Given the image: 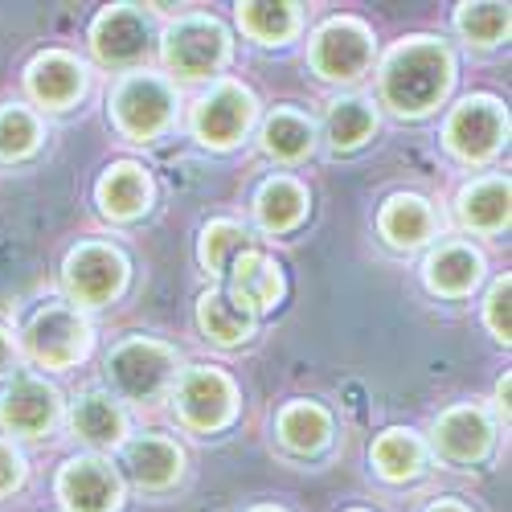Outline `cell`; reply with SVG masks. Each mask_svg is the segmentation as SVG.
Segmentation results:
<instances>
[{"label":"cell","mask_w":512,"mask_h":512,"mask_svg":"<svg viewBox=\"0 0 512 512\" xmlns=\"http://www.w3.org/2000/svg\"><path fill=\"white\" fill-rule=\"evenodd\" d=\"M455 82V58L439 37H406L381 62V99L398 115H426Z\"/></svg>","instance_id":"6da1fadb"},{"label":"cell","mask_w":512,"mask_h":512,"mask_svg":"<svg viewBox=\"0 0 512 512\" xmlns=\"http://www.w3.org/2000/svg\"><path fill=\"white\" fill-rule=\"evenodd\" d=\"M177 377V353L148 336H132L107 357V381L119 398L152 402L160 398Z\"/></svg>","instance_id":"7a4b0ae2"},{"label":"cell","mask_w":512,"mask_h":512,"mask_svg":"<svg viewBox=\"0 0 512 512\" xmlns=\"http://www.w3.org/2000/svg\"><path fill=\"white\" fill-rule=\"evenodd\" d=\"M25 353L46 369H70L91 353V324L74 308L46 304L25 324Z\"/></svg>","instance_id":"3957f363"},{"label":"cell","mask_w":512,"mask_h":512,"mask_svg":"<svg viewBox=\"0 0 512 512\" xmlns=\"http://www.w3.org/2000/svg\"><path fill=\"white\" fill-rule=\"evenodd\" d=\"M308 58L324 82H353L373 66V33L353 17H332L316 29Z\"/></svg>","instance_id":"277c9868"},{"label":"cell","mask_w":512,"mask_h":512,"mask_svg":"<svg viewBox=\"0 0 512 512\" xmlns=\"http://www.w3.org/2000/svg\"><path fill=\"white\" fill-rule=\"evenodd\" d=\"M62 283L70 291V300L87 308H103L127 287V259L107 242H82L66 254Z\"/></svg>","instance_id":"5b68a950"},{"label":"cell","mask_w":512,"mask_h":512,"mask_svg":"<svg viewBox=\"0 0 512 512\" xmlns=\"http://www.w3.org/2000/svg\"><path fill=\"white\" fill-rule=\"evenodd\" d=\"M230 54V33L213 17H185L164 33V66L177 78L218 74Z\"/></svg>","instance_id":"8992f818"},{"label":"cell","mask_w":512,"mask_h":512,"mask_svg":"<svg viewBox=\"0 0 512 512\" xmlns=\"http://www.w3.org/2000/svg\"><path fill=\"white\" fill-rule=\"evenodd\" d=\"M111 111H115V123H119L123 136H132V140H156L160 132H168V123H173L177 99H173V91H168L164 78L132 74V78H123L119 87H115Z\"/></svg>","instance_id":"52a82bcc"},{"label":"cell","mask_w":512,"mask_h":512,"mask_svg":"<svg viewBox=\"0 0 512 512\" xmlns=\"http://www.w3.org/2000/svg\"><path fill=\"white\" fill-rule=\"evenodd\" d=\"M504 136H508V115H504V107L492 95L463 99L447 115V127H443L447 148L459 160H467V164H480V160L496 156L500 144H504Z\"/></svg>","instance_id":"ba28073f"},{"label":"cell","mask_w":512,"mask_h":512,"mask_svg":"<svg viewBox=\"0 0 512 512\" xmlns=\"http://www.w3.org/2000/svg\"><path fill=\"white\" fill-rule=\"evenodd\" d=\"M254 115H259V103L242 82H218L193 107V136L205 148H234L250 132Z\"/></svg>","instance_id":"9c48e42d"},{"label":"cell","mask_w":512,"mask_h":512,"mask_svg":"<svg viewBox=\"0 0 512 512\" xmlns=\"http://www.w3.org/2000/svg\"><path fill=\"white\" fill-rule=\"evenodd\" d=\"M177 410L193 431H222L238 410L234 381L218 369H205V365L185 369V377L177 381Z\"/></svg>","instance_id":"30bf717a"},{"label":"cell","mask_w":512,"mask_h":512,"mask_svg":"<svg viewBox=\"0 0 512 512\" xmlns=\"http://www.w3.org/2000/svg\"><path fill=\"white\" fill-rule=\"evenodd\" d=\"M91 50L103 66H136L152 50V21L136 5H111L91 25Z\"/></svg>","instance_id":"8fae6325"},{"label":"cell","mask_w":512,"mask_h":512,"mask_svg":"<svg viewBox=\"0 0 512 512\" xmlns=\"http://www.w3.org/2000/svg\"><path fill=\"white\" fill-rule=\"evenodd\" d=\"M58 500L66 512H115L123 500V480L107 459L78 455L58 472Z\"/></svg>","instance_id":"7c38bea8"},{"label":"cell","mask_w":512,"mask_h":512,"mask_svg":"<svg viewBox=\"0 0 512 512\" xmlns=\"http://www.w3.org/2000/svg\"><path fill=\"white\" fill-rule=\"evenodd\" d=\"M58 410H62L58 390L37 377H21L0 394V426H5L9 435H25V439L46 435L58 422Z\"/></svg>","instance_id":"4fadbf2b"},{"label":"cell","mask_w":512,"mask_h":512,"mask_svg":"<svg viewBox=\"0 0 512 512\" xmlns=\"http://www.w3.org/2000/svg\"><path fill=\"white\" fill-rule=\"evenodd\" d=\"M496 426L480 406H451L439 422H435V447L443 459L451 463H476L492 451Z\"/></svg>","instance_id":"5bb4252c"},{"label":"cell","mask_w":512,"mask_h":512,"mask_svg":"<svg viewBox=\"0 0 512 512\" xmlns=\"http://www.w3.org/2000/svg\"><path fill=\"white\" fill-rule=\"evenodd\" d=\"M25 87H29V95H33L41 107L62 111V107H70L82 91H87V70H82L78 58L62 54V50H50V54H37V58L29 62Z\"/></svg>","instance_id":"9a60e30c"},{"label":"cell","mask_w":512,"mask_h":512,"mask_svg":"<svg viewBox=\"0 0 512 512\" xmlns=\"http://www.w3.org/2000/svg\"><path fill=\"white\" fill-rule=\"evenodd\" d=\"M226 271H230V295L246 312H267L283 300V271L271 254L242 250Z\"/></svg>","instance_id":"2e32d148"},{"label":"cell","mask_w":512,"mask_h":512,"mask_svg":"<svg viewBox=\"0 0 512 512\" xmlns=\"http://www.w3.org/2000/svg\"><path fill=\"white\" fill-rule=\"evenodd\" d=\"M480 275H484V259H480V250H472L467 242H443L439 250L426 254V263H422L426 287L435 295H447V300L472 295Z\"/></svg>","instance_id":"e0dca14e"},{"label":"cell","mask_w":512,"mask_h":512,"mask_svg":"<svg viewBox=\"0 0 512 512\" xmlns=\"http://www.w3.org/2000/svg\"><path fill=\"white\" fill-rule=\"evenodd\" d=\"M123 467H127V476H132L140 488H173L185 472V455L173 439H164V435H140L127 443L123 451Z\"/></svg>","instance_id":"ac0fdd59"},{"label":"cell","mask_w":512,"mask_h":512,"mask_svg":"<svg viewBox=\"0 0 512 512\" xmlns=\"http://www.w3.org/2000/svg\"><path fill=\"white\" fill-rule=\"evenodd\" d=\"M95 197H99V209L107 213V218L132 222V218H140V213L152 205V177L144 173L140 164L119 160V164H111L107 173L99 177Z\"/></svg>","instance_id":"d6986e66"},{"label":"cell","mask_w":512,"mask_h":512,"mask_svg":"<svg viewBox=\"0 0 512 512\" xmlns=\"http://www.w3.org/2000/svg\"><path fill=\"white\" fill-rule=\"evenodd\" d=\"M435 226H439V218H435L431 201L418 197V193H394L386 205H381V213H377L381 238H386L390 246H398V250L422 246L426 238L435 234Z\"/></svg>","instance_id":"ffe728a7"},{"label":"cell","mask_w":512,"mask_h":512,"mask_svg":"<svg viewBox=\"0 0 512 512\" xmlns=\"http://www.w3.org/2000/svg\"><path fill=\"white\" fill-rule=\"evenodd\" d=\"M455 218L463 230H476V234L504 230L508 226V181L504 177L472 181L455 201Z\"/></svg>","instance_id":"44dd1931"},{"label":"cell","mask_w":512,"mask_h":512,"mask_svg":"<svg viewBox=\"0 0 512 512\" xmlns=\"http://www.w3.org/2000/svg\"><path fill=\"white\" fill-rule=\"evenodd\" d=\"M197 324L213 345H242L254 336V312H246L230 291H205L197 300Z\"/></svg>","instance_id":"7402d4cb"},{"label":"cell","mask_w":512,"mask_h":512,"mask_svg":"<svg viewBox=\"0 0 512 512\" xmlns=\"http://www.w3.org/2000/svg\"><path fill=\"white\" fill-rule=\"evenodd\" d=\"M308 213V189L295 185L291 177H271L263 181L259 197H254V218L267 234H283V230H295L304 222Z\"/></svg>","instance_id":"603a6c76"},{"label":"cell","mask_w":512,"mask_h":512,"mask_svg":"<svg viewBox=\"0 0 512 512\" xmlns=\"http://www.w3.org/2000/svg\"><path fill=\"white\" fill-rule=\"evenodd\" d=\"M74 435L91 447H119L127 435V418L119 410V402H111L107 394H82L74 402Z\"/></svg>","instance_id":"cb8c5ba5"},{"label":"cell","mask_w":512,"mask_h":512,"mask_svg":"<svg viewBox=\"0 0 512 512\" xmlns=\"http://www.w3.org/2000/svg\"><path fill=\"white\" fill-rule=\"evenodd\" d=\"M279 439L295 455H316L332 439V418L316 402H291L279 410Z\"/></svg>","instance_id":"d4e9b609"},{"label":"cell","mask_w":512,"mask_h":512,"mask_svg":"<svg viewBox=\"0 0 512 512\" xmlns=\"http://www.w3.org/2000/svg\"><path fill=\"white\" fill-rule=\"evenodd\" d=\"M316 144V127L308 115L300 111H275L267 123H263V152L283 160V164H295V160H304Z\"/></svg>","instance_id":"484cf974"},{"label":"cell","mask_w":512,"mask_h":512,"mask_svg":"<svg viewBox=\"0 0 512 512\" xmlns=\"http://www.w3.org/2000/svg\"><path fill=\"white\" fill-rule=\"evenodd\" d=\"M238 25L263 46H279V41H287L300 29V5H287V0L259 5V0H250V5H238Z\"/></svg>","instance_id":"4316f807"},{"label":"cell","mask_w":512,"mask_h":512,"mask_svg":"<svg viewBox=\"0 0 512 512\" xmlns=\"http://www.w3.org/2000/svg\"><path fill=\"white\" fill-rule=\"evenodd\" d=\"M422 463H426V451H422V443L410 431H386V435H377V443H373V467L386 480H394V484L414 480L422 472Z\"/></svg>","instance_id":"83f0119b"},{"label":"cell","mask_w":512,"mask_h":512,"mask_svg":"<svg viewBox=\"0 0 512 512\" xmlns=\"http://www.w3.org/2000/svg\"><path fill=\"white\" fill-rule=\"evenodd\" d=\"M377 127V115H373V103L361 99V95H349V99H336L328 107V140L349 152V148H361Z\"/></svg>","instance_id":"f1b7e54d"},{"label":"cell","mask_w":512,"mask_h":512,"mask_svg":"<svg viewBox=\"0 0 512 512\" xmlns=\"http://www.w3.org/2000/svg\"><path fill=\"white\" fill-rule=\"evenodd\" d=\"M242 250H246V230L238 222H230V218H218V222H209L201 230L197 254H201V267L209 275H226V267L238 259Z\"/></svg>","instance_id":"f546056e"},{"label":"cell","mask_w":512,"mask_h":512,"mask_svg":"<svg viewBox=\"0 0 512 512\" xmlns=\"http://www.w3.org/2000/svg\"><path fill=\"white\" fill-rule=\"evenodd\" d=\"M37 144H41L37 115L17 103L0 107V160H25L37 152Z\"/></svg>","instance_id":"4dcf8cb0"},{"label":"cell","mask_w":512,"mask_h":512,"mask_svg":"<svg viewBox=\"0 0 512 512\" xmlns=\"http://www.w3.org/2000/svg\"><path fill=\"white\" fill-rule=\"evenodd\" d=\"M455 25L472 46H496L508 37V5H459Z\"/></svg>","instance_id":"1f68e13d"},{"label":"cell","mask_w":512,"mask_h":512,"mask_svg":"<svg viewBox=\"0 0 512 512\" xmlns=\"http://www.w3.org/2000/svg\"><path fill=\"white\" fill-rule=\"evenodd\" d=\"M508 300H512V283H508V275H504V279L492 283L488 300H484V320H488V328H492V336L500 340V345H508V340H512V312H508Z\"/></svg>","instance_id":"d6a6232c"},{"label":"cell","mask_w":512,"mask_h":512,"mask_svg":"<svg viewBox=\"0 0 512 512\" xmlns=\"http://www.w3.org/2000/svg\"><path fill=\"white\" fill-rule=\"evenodd\" d=\"M21 480H25V459L0 439V496H9Z\"/></svg>","instance_id":"836d02e7"},{"label":"cell","mask_w":512,"mask_h":512,"mask_svg":"<svg viewBox=\"0 0 512 512\" xmlns=\"http://www.w3.org/2000/svg\"><path fill=\"white\" fill-rule=\"evenodd\" d=\"M13 357H17V353H13V336H9L5 328H0V377H5V373L13 369Z\"/></svg>","instance_id":"e575fe53"},{"label":"cell","mask_w":512,"mask_h":512,"mask_svg":"<svg viewBox=\"0 0 512 512\" xmlns=\"http://www.w3.org/2000/svg\"><path fill=\"white\" fill-rule=\"evenodd\" d=\"M426 512H472L467 504H459V500H439V504H431Z\"/></svg>","instance_id":"d590c367"},{"label":"cell","mask_w":512,"mask_h":512,"mask_svg":"<svg viewBox=\"0 0 512 512\" xmlns=\"http://www.w3.org/2000/svg\"><path fill=\"white\" fill-rule=\"evenodd\" d=\"M254 512H283V508H254Z\"/></svg>","instance_id":"8d00e7d4"},{"label":"cell","mask_w":512,"mask_h":512,"mask_svg":"<svg viewBox=\"0 0 512 512\" xmlns=\"http://www.w3.org/2000/svg\"><path fill=\"white\" fill-rule=\"evenodd\" d=\"M357 512H361V508H357Z\"/></svg>","instance_id":"74e56055"}]
</instances>
